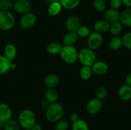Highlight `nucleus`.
<instances>
[{"instance_id":"8","label":"nucleus","mask_w":131,"mask_h":130,"mask_svg":"<svg viewBox=\"0 0 131 130\" xmlns=\"http://www.w3.org/2000/svg\"><path fill=\"white\" fill-rule=\"evenodd\" d=\"M37 16L33 13L28 12L24 14L20 20V25L23 29H28L34 26L37 22Z\"/></svg>"},{"instance_id":"31","label":"nucleus","mask_w":131,"mask_h":130,"mask_svg":"<svg viewBox=\"0 0 131 130\" xmlns=\"http://www.w3.org/2000/svg\"><path fill=\"white\" fill-rule=\"evenodd\" d=\"M95 94V98L101 101L106 98L107 94V90L105 87H98L96 89Z\"/></svg>"},{"instance_id":"21","label":"nucleus","mask_w":131,"mask_h":130,"mask_svg":"<svg viewBox=\"0 0 131 130\" xmlns=\"http://www.w3.org/2000/svg\"><path fill=\"white\" fill-rule=\"evenodd\" d=\"M62 6L59 1H56L50 4L47 9V12L50 16L54 17L58 15L62 10Z\"/></svg>"},{"instance_id":"2","label":"nucleus","mask_w":131,"mask_h":130,"mask_svg":"<svg viewBox=\"0 0 131 130\" xmlns=\"http://www.w3.org/2000/svg\"><path fill=\"white\" fill-rule=\"evenodd\" d=\"M78 60L83 66L91 67L97 61V56L94 50L89 48H84L78 52Z\"/></svg>"},{"instance_id":"4","label":"nucleus","mask_w":131,"mask_h":130,"mask_svg":"<svg viewBox=\"0 0 131 130\" xmlns=\"http://www.w3.org/2000/svg\"><path fill=\"white\" fill-rule=\"evenodd\" d=\"M60 54L64 62L67 64H74L78 60V52L74 45L62 47Z\"/></svg>"},{"instance_id":"10","label":"nucleus","mask_w":131,"mask_h":130,"mask_svg":"<svg viewBox=\"0 0 131 130\" xmlns=\"http://www.w3.org/2000/svg\"><path fill=\"white\" fill-rule=\"evenodd\" d=\"M102 103L97 98H93L88 102L86 105V111L88 113L95 115L102 110Z\"/></svg>"},{"instance_id":"36","label":"nucleus","mask_w":131,"mask_h":130,"mask_svg":"<svg viewBox=\"0 0 131 130\" xmlns=\"http://www.w3.org/2000/svg\"><path fill=\"white\" fill-rule=\"evenodd\" d=\"M110 5L111 8L117 10L121 7L123 4L122 0H110Z\"/></svg>"},{"instance_id":"46","label":"nucleus","mask_w":131,"mask_h":130,"mask_svg":"<svg viewBox=\"0 0 131 130\" xmlns=\"http://www.w3.org/2000/svg\"><path fill=\"white\" fill-rule=\"evenodd\" d=\"M10 1H12V2H14V1H16V0H10Z\"/></svg>"},{"instance_id":"3","label":"nucleus","mask_w":131,"mask_h":130,"mask_svg":"<svg viewBox=\"0 0 131 130\" xmlns=\"http://www.w3.org/2000/svg\"><path fill=\"white\" fill-rule=\"evenodd\" d=\"M35 122V114L31 110H23L19 114V124L24 129L31 128Z\"/></svg>"},{"instance_id":"5","label":"nucleus","mask_w":131,"mask_h":130,"mask_svg":"<svg viewBox=\"0 0 131 130\" xmlns=\"http://www.w3.org/2000/svg\"><path fill=\"white\" fill-rule=\"evenodd\" d=\"M15 19L10 11H0V30L8 31L12 29Z\"/></svg>"},{"instance_id":"19","label":"nucleus","mask_w":131,"mask_h":130,"mask_svg":"<svg viewBox=\"0 0 131 130\" xmlns=\"http://www.w3.org/2000/svg\"><path fill=\"white\" fill-rule=\"evenodd\" d=\"M17 56V48L12 43H8L5 47V56L12 61Z\"/></svg>"},{"instance_id":"24","label":"nucleus","mask_w":131,"mask_h":130,"mask_svg":"<svg viewBox=\"0 0 131 130\" xmlns=\"http://www.w3.org/2000/svg\"><path fill=\"white\" fill-rule=\"evenodd\" d=\"M46 99L50 103H56L58 98V93L57 90L54 88V89H48L45 94Z\"/></svg>"},{"instance_id":"29","label":"nucleus","mask_w":131,"mask_h":130,"mask_svg":"<svg viewBox=\"0 0 131 130\" xmlns=\"http://www.w3.org/2000/svg\"><path fill=\"white\" fill-rule=\"evenodd\" d=\"M19 124L14 120L10 119L9 121L4 122V130H19Z\"/></svg>"},{"instance_id":"42","label":"nucleus","mask_w":131,"mask_h":130,"mask_svg":"<svg viewBox=\"0 0 131 130\" xmlns=\"http://www.w3.org/2000/svg\"><path fill=\"white\" fill-rule=\"evenodd\" d=\"M44 1L46 3L50 5V4L52 3H54V2H56V1H58V0H44Z\"/></svg>"},{"instance_id":"45","label":"nucleus","mask_w":131,"mask_h":130,"mask_svg":"<svg viewBox=\"0 0 131 130\" xmlns=\"http://www.w3.org/2000/svg\"><path fill=\"white\" fill-rule=\"evenodd\" d=\"M24 130H31L30 128H28V129H24Z\"/></svg>"},{"instance_id":"39","label":"nucleus","mask_w":131,"mask_h":130,"mask_svg":"<svg viewBox=\"0 0 131 130\" xmlns=\"http://www.w3.org/2000/svg\"><path fill=\"white\" fill-rule=\"evenodd\" d=\"M125 84L131 86V73H129L125 78Z\"/></svg>"},{"instance_id":"34","label":"nucleus","mask_w":131,"mask_h":130,"mask_svg":"<svg viewBox=\"0 0 131 130\" xmlns=\"http://www.w3.org/2000/svg\"><path fill=\"white\" fill-rule=\"evenodd\" d=\"M122 40L123 45L131 50V32L125 33L122 38Z\"/></svg>"},{"instance_id":"7","label":"nucleus","mask_w":131,"mask_h":130,"mask_svg":"<svg viewBox=\"0 0 131 130\" xmlns=\"http://www.w3.org/2000/svg\"><path fill=\"white\" fill-rule=\"evenodd\" d=\"M13 8L17 14L24 15L30 12L31 4L29 0H16L13 4Z\"/></svg>"},{"instance_id":"20","label":"nucleus","mask_w":131,"mask_h":130,"mask_svg":"<svg viewBox=\"0 0 131 130\" xmlns=\"http://www.w3.org/2000/svg\"><path fill=\"white\" fill-rule=\"evenodd\" d=\"M12 61L8 59L5 56L0 55V75L6 73L10 70Z\"/></svg>"},{"instance_id":"37","label":"nucleus","mask_w":131,"mask_h":130,"mask_svg":"<svg viewBox=\"0 0 131 130\" xmlns=\"http://www.w3.org/2000/svg\"><path fill=\"white\" fill-rule=\"evenodd\" d=\"M78 119H79V115H78L77 113H72V114L70 115V120L72 122H75V121H78Z\"/></svg>"},{"instance_id":"17","label":"nucleus","mask_w":131,"mask_h":130,"mask_svg":"<svg viewBox=\"0 0 131 130\" xmlns=\"http://www.w3.org/2000/svg\"><path fill=\"white\" fill-rule=\"evenodd\" d=\"M119 21L123 25L131 28V8H127L120 14Z\"/></svg>"},{"instance_id":"44","label":"nucleus","mask_w":131,"mask_h":130,"mask_svg":"<svg viewBox=\"0 0 131 130\" xmlns=\"http://www.w3.org/2000/svg\"><path fill=\"white\" fill-rule=\"evenodd\" d=\"M3 124H4V123L3 122H1V121H0V129L1 128V127H3Z\"/></svg>"},{"instance_id":"40","label":"nucleus","mask_w":131,"mask_h":130,"mask_svg":"<svg viewBox=\"0 0 131 130\" xmlns=\"http://www.w3.org/2000/svg\"><path fill=\"white\" fill-rule=\"evenodd\" d=\"M30 129L31 130H42V127L40 124L35 123L32 126V127Z\"/></svg>"},{"instance_id":"18","label":"nucleus","mask_w":131,"mask_h":130,"mask_svg":"<svg viewBox=\"0 0 131 130\" xmlns=\"http://www.w3.org/2000/svg\"><path fill=\"white\" fill-rule=\"evenodd\" d=\"M79 36L75 32H68L63 38V43L65 45L72 46L78 40Z\"/></svg>"},{"instance_id":"6","label":"nucleus","mask_w":131,"mask_h":130,"mask_svg":"<svg viewBox=\"0 0 131 130\" xmlns=\"http://www.w3.org/2000/svg\"><path fill=\"white\" fill-rule=\"evenodd\" d=\"M102 41H103V38L102 34L95 31L92 32L88 37L87 43H88V48L93 50L98 49L101 47Z\"/></svg>"},{"instance_id":"13","label":"nucleus","mask_w":131,"mask_h":130,"mask_svg":"<svg viewBox=\"0 0 131 130\" xmlns=\"http://www.w3.org/2000/svg\"><path fill=\"white\" fill-rule=\"evenodd\" d=\"M104 20L111 24L115 22L118 21L120 19V13L117 10L110 8L105 10L103 14Z\"/></svg>"},{"instance_id":"38","label":"nucleus","mask_w":131,"mask_h":130,"mask_svg":"<svg viewBox=\"0 0 131 130\" xmlns=\"http://www.w3.org/2000/svg\"><path fill=\"white\" fill-rule=\"evenodd\" d=\"M50 104H51V103H50L48 101L46 100V99H44V100H43L41 102V106H42V108H45V109H47V108L49 107Z\"/></svg>"},{"instance_id":"12","label":"nucleus","mask_w":131,"mask_h":130,"mask_svg":"<svg viewBox=\"0 0 131 130\" xmlns=\"http://www.w3.org/2000/svg\"><path fill=\"white\" fill-rule=\"evenodd\" d=\"M12 111L8 105L6 103H0V121L4 122L11 119Z\"/></svg>"},{"instance_id":"35","label":"nucleus","mask_w":131,"mask_h":130,"mask_svg":"<svg viewBox=\"0 0 131 130\" xmlns=\"http://www.w3.org/2000/svg\"><path fill=\"white\" fill-rule=\"evenodd\" d=\"M69 127V122L65 120L61 119L56 122L55 128H56V130H67Z\"/></svg>"},{"instance_id":"33","label":"nucleus","mask_w":131,"mask_h":130,"mask_svg":"<svg viewBox=\"0 0 131 130\" xmlns=\"http://www.w3.org/2000/svg\"><path fill=\"white\" fill-rule=\"evenodd\" d=\"M14 3L10 0H0V11H10Z\"/></svg>"},{"instance_id":"43","label":"nucleus","mask_w":131,"mask_h":130,"mask_svg":"<svg viewBox=\"0 0 131 130\" xmlns=\"http://www.w3.org/2000/svg\"><path fill=\"white\" fill-rule=\"evenodd\" d=\"M17 66L15 64V63L13 62V61H12V63H11V66H10V70H14V69L16 68Z\"/></svg>"},{"instance_id":"14","label":"nucleus","mask_w":131,"mask_h":130,"mask_svg":"<svg viewBox=\"0 0 131 130\" xmlns=\"http://www.w3.org/2000/svg\"><path fill=\"white\" fill-rule=\"evenodd\" d=\"M60 82V78L55 74H49L45 77L43 80L44 85L47 89H54Z\"/></svg>"},{"instance_id":"28","label":"nucleus","mask_w":131,"mask_h":130,"mask_svg":"<svg viewBox=\"0 0 131 130\" xmlns=\"http://www.w3.org/2000/svg\"><path fill=\"white\" fill-rule=\"evenodd\" d=\"M61 46L56 42L50 43L47 47V51L49 54L52 55H56L60 54L61 49Z\"/></svg>"},{"instance_id":"41","label":"nucleus","mask_w":131,"mask_h":130,"mask_svg":"<svg viewBox=\"0 0 131 130\" xmlns=\"http://www.w3.org/2000/svg\"><path fill=\"white\" fill-rule=\"evenodd\" d=\"M122 4L127 7H131V0H122Z\"/></svg>"},{"instance_id":"26","label":"nucleus","mask_w":131,"mask_h":130,"mask_svg":"<svg viewBox=\"0 0 131 130\" xmlns=\"http://www.w3.org/2000/svg\"><path fill=\"white\" fill-rule=\"evenodd\" d=\"M72 130H89V126L85 121L83 119H78L72 122Z\"/></svg>"},{"instance_id":"47","label":"nucleus","mask_w":131,"mask_h":130,"mask_svg":"<svg viewBox=\"0 0 131 130\" xmlns=\"http://www.w3.org/2000/svg\"><path fill=\"white\" fill-rule=\"evenodd\" d=\"M0 31H1V30H0Z\"/></svg>"},{"instance_id":"9","label":"nucleus","mask_w":131,"mask_h":130,"mask_svg":"<svg viewBox=\"0 0 131 130\" xmlns=\"http://www.w3.org/2000/svg\"><path fill=\"white\" fill-rule=\"evenodd\" d=\"M65 26L68 32H75L81 26V20L77 15H70L65 22Z\"/></svg>"},{"instance_id":"23","label":"nucleus","mask_w":131,"mask_h":130,"mask_svg":"<svg viewBox=\"0 0 131 130\" xmlns=\"http://www.w3.org/2000/svg\"><path fill=\"white\" fill-rule=\"evenodd\" d=\"M61 6L67 10H73L79 6L81 0H58Z\"/></svg>"},{"instance_id":"1","label":"nucleus","mask_w":131,"mask_h":130,"mask_svg":"<svg viewBox=\"0 0 131 130\" xmlns=\"http://www.w3.org/2000/svg\"><path fill=\"white\" fill-rule=\"evenodd\" d=\"M64 115V109L61 105L58 103L50 104L46 109V119L50 122H56L61 120Z\"/></svg>"},{"instance_id":"30","label":"nucleus","mask_w":131,"mask_h":130,"mask_svg":"<svg viewBox=\"0 0 131 130\" xmlns=\"http://www.w3.org/2000/svg\"><path fill=\"white\" fill-rule=\"evenodd\" d=\"M93 6L96 11L102 12L106 10L107 5L104 0H93Z\"/></svg>"},{"instance_id":"16","label":"nucleus","mask_w":131,"mask_h":130,"mask_svg":"<svg viewBox=\"0 0 131 130\" xmlns=\"http://www.w3.org/2000/svg\"><path fill=\"white\" fill-rule=\"evenodd\" d=\"M118 97L121 100L127 101L131 99V86L125 84L119 88L118 92Z\"/></svg>"},{"instance_id":"11","label":"nucleus","mask_w":131,"mask_h":130,"mask_svg":"<svg viewBox=\"0 0 131 130\" xmlns=\"http://www.w3.org/2000/svg\"><path fill=\"white\" fill-rule=\"evenodd\" d=\"M92 72L97 75H104L108 71L107 64L103 61H96L91 66Z\"/></svg>"},{"instance_id":"32","label":"nucleus","mask_w":131,"mask_h":130,"mask_svg":"<svg viewBox=\"0 0 131 130\" xmlns=\"http://www.w3.org/2000/svg\"><path fill=\"white\" fill-rule=\"evenodd\" d=\"M76 33L79 37L84 38L89 36V35L91 33V31L88 27L81 25L79 28V29H78V31H76Z\"/></svg>"},{"instance_id":"22","label":"nucleus","mask_w":131,"mask_h":130,"mask_svg":"<svg viewBox=\"0 0 131 130\" xmlns=\"http://www.w3.org/2000/svg\"><path fill=\"white\" fill-rule=\"evenodd\" d=\"M122 45V38L118 36H114L109 41V47L112 50H118L121 48Z\"/></svg>"},{"instance_id":"27","label":"nucleus","mask_w":131,"mask_h":130,"mask_svg":"<svg viewBox=\"0 0 131 130\" xmlns=\"http://www.w3.org/2000/svg\"><path fill=\"white\" fill-rule=\"evenodd\" d=\"M92 73H93V72H92V68L88 66H83L80 70V72H79L81 78L84 80H89L92 76Z\"/></svg>"},{"instance_id":"25","label":"nucleus","mask_w":131,"mask_h":130,"mask_svg":"<svg viewBox=\"0 0 131 130\" xmlns=\"http://www.w3.org/2000/svg\"><path fill=\"white\" fill-rule=\"evenodd\" d=\"M123 29V25L120 21H116L110 24L109 31L112 35L117 36L122 32Z\"/></svg>"},{"instance_id":"15","label":"nucleus","mask_w":131,"mask_h":130,"mask_svg":"<svg viewBox=\"0 0 131 130\" xmlns=\"http://www.w3.org/2000/svg\"><path fill=\"white\" fill-rule=\"evenodd\" d=\"M110 25V24L106 20H104V19L99 20H97L93 24V29L95 32L102 34V33L109 31Z\"/></svg>"}]
</instances>
